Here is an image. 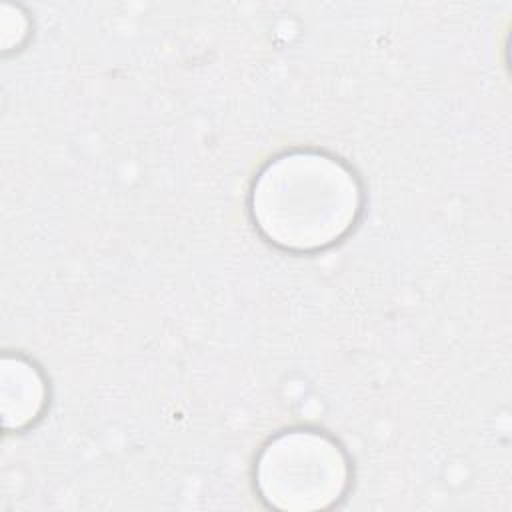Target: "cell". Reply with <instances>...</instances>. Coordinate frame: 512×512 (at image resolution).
Listing matches in <instances>:
<instances>
[{
    "label": "cell",
    "mask_w": 512,
    "mask_h": 512,
    "mask_svg": "<svg viewBox=\"0 0 512 512\" xmlns=\"http://www.w3.org/2000/svg\"><path fill=\"white\" fill-rule=\"evenodd\" d=\"M364 186L340 156L292 148L254 176L248 216L256 234L288 254H318L340 244L360 222Z\"/></svg>",
    "instance_id": "obj_1"
},
{
    "label": "cell",
    "mask_w": 512,
    "mask_h": 512,
    "mask_svg": "<svg viewBox=\"0 0 512 512\" xmlns=\"http://www.w3.org/2000/svg\"><path fill=\"white\" fill-rule=\"evenodd\" d=\"M0 28H2V50L10 52V50H20L28 36H30V20L28 14L20 8V6H10L4 4L0 8Z\"/></svg>",
    "instance_id": "obj_4"
},
{
    "label": "cell",
    "mask_w": 512,
    "mask_h": 512,
    "mask_svg": "<svg viewBox=\"0 0 512 512\" xmlns=\"http://www.w3.org/2000/svg\"><path fill=\"white\" fill-rule=\"evenodd\" d=\"M252 484L260 502L282 512H316L338 506L352 486L346 448L310 426L280 430L258 450Z\"/></svg>",
    "instance_id": "obj_2"
},
{
    "label": "cell",
    "mask_w": 512,
    "mask_h": 512,
    "mask_svg": "<svg viewBox=\"0 0 512 512\" xmlns=\"http://www.w3.org/2000/svg\"><path fill=\"white\" fill-rule=\"evenodd\" d=\"M50 402V386L42 368L22 352L6 350L0 364V412L6 434L34 428Z\"/></svg>",
    "instance_id": "obj_3"
}]
</instances>
